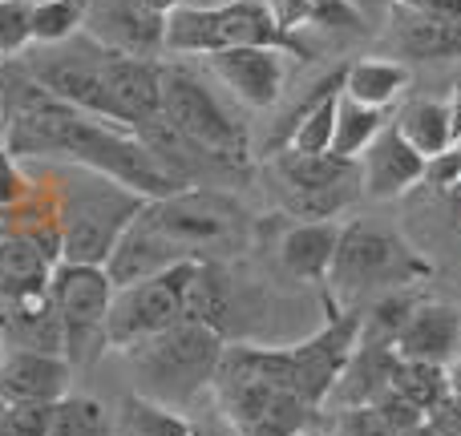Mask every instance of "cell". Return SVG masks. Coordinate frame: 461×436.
Segmentation results:
<instances>
[{
  "label": "cell",
  "mask_w": 461,
  "mask_h": 436,
  "mask_svg": "<svg viewBox=\"0 0 461 436\" xmlns=\"http://www.w3.org/2000/svg\"><path fill=\"white\" fill-rule=\"evenodd\" d=\"M425 174H429V162L401 138V129L393 126V121L376 134V142L360 154V186H365V194H373V199H397L409 186L421 182Z\"/></svg>",
  "instance_id": "obj_14"
},
{
  "label": "cell",
  "mask_w": 461,
  "mask_h": 436,
  "mask_svg": "<svg viewBox=\"0 0 461 436\" xmlns=\"http://www.w3.org/2000/svg\"><path fill=\"white\" fill-rule=\"evenodd\" d=\"M86 29V0H45L32 8V45H65Z\"/></svg>",
  "instance_id": "obj_27"
},
{
  "label": "cell",
  "mask_w": 461,
  "mask_h": 436,
  "mask_svg": "<svg viewBox=\"0 0 461 436\" xmlns=\"http://www.w3.org/2000/svg\"><path fill=\"white\" fill-rule=\"evenodd\" d=\"M393 8L433 16V21H454V16H461V0H393Z\"/></svg>",
  "instance_id": "obj_34"
},
{
  "label": "cell",
  "mask_w": 461,
  "mask_h": 436,
  "mask_svg": "<svg viewBox=\"0 0 461 436\" xmlns=\"http://www.w3.org/2000/svg\"><path fill=\"white\" fill-rule=\"evenodd\" d=\"M393 368H397V351L389 343H357V351L348 356V364L340 368L332 392L324 405L328 408H365L389 396L393 388Z\"/></svg>",
  "instance_id": "obj_17"
},
{
  "label": "cell",
  "mask_w": 461,
  "mask_h": 436,
  "mask_svg": "<svg viewBox=\"0 0 461 436\" xmlns=\"http://www.w3.org/2000/svg\"><path fill=\"white\" fill-rule=\"evenodd\" d=\"M446 388H449L454 400H461V351L446 364Z\"/></svg>",
  "instance_id": "obj_37"
},
{
  "label": "cell",
  "mask_w": 461,
  "mask_h": 436,
  "mask_svg": "<svg viewBox=\"0 0 461 436\" xmlns=\"http://www.w3.org/2000/svg\"><path fill=\"white\" fill-rule=\"evenodd\" d=\"M417 295H409V291H389V295H381V303L373 307V316L368 319H360V343H397V335H401V327L409 324V316H413V307H417Z\"/></svg>",
  "instance_id": "obj_29"
},
{
  "label": "cell",
  "mask_w": 461,
  "mask_h": 436,
  "mask_svg": "<svg viewBox=\"0 0 461 436\" xmlns=\"http://www.w3.org/2000/svg\"><path fill=\"white\" fill-rule=\"evenodd\" d=\"M340 222L332 218H312V222H295L292 230L279 243V259L292 271L295 279H328L336 259V246H340Z\"/></svg>",
  "instance_id": "obj_20"
},
{
  "label": "cell",
  "mask_w": 461,
  "mask_h": 436,
  "mask_svg": "<svg viewBox=\"0 0 461 436\" xmlns=\"http://www.w3.org/2000/svg\"><path fill=\"white\" fill-rule=\"evenodd\" d=\"M405 85L409 69L401 61H389V57H365V61L344 69V97L360 105H376V110H389Z\"/></svg>",
  "instance_id": "obj_23"
},
{
  "label": "cell",
  "mask_w": 461,
  "mask_h": 436,
  "mask_svg": "<svg viewBox=\"0 0 461 436\" xmlns=\"http://www.w3.org/2000/svg\"><path fill=\"white\" fill-rule=\"evenodd\" d=\"M146 215L154 218V227L167 230L175 243H183L194 259H203L199 246L207 243H219L227 238L230 230V218L215 202H207L203 194H191V191H178L170 199H158V202H146Z\"/></svg>",
  "instance_id": "obj_16"
},
{
  "label": "cell",
  "mask_w": 461,
  "mask_h": 436,
  "mask_svg": "<svg viewBox=\"0 0 461 436\" xmlns=\"http://www.w3.org/2000/svg\"><path fill=\"white\" fill-rule=\"evenodd\" d=\"M393 126L401 129V138H405V142L413 146L425 162L446 158V154L457 146L449 105L446 102H433V97H417V102L401 105L397 118H393Z\"/></svg>",
  "instance_id": "obj_21"
},
{
  "label": "cell",
  "mask_w": 461,
  "mask_h": 436,
  "mask_svg": "<svg viewBox=\"0 0 461 436\" xmlns=\"http://www.w3.org/2000/svg\"><path fill=\"white\" fill-rule=\"evenodd\" d=\"M86 32L102 49L138 61L167 53V16L150 13L142 0H86Z\"/></svg>",
  "instance_id": "obj_9"
},
{
  "label": "cell",
  "mask_w": 461,
  "mask_h": 436,
  "mask_svg": "<svg viewBox=\"0 0 461 436\" xmlns=\"http://www.w3.org/2000/svg\"><path fill=\"white\" fill-rule=\"evenodd\" d=\"M13 154L0 146V210L5 207H13V202H21V194H24V182L16 178V166H13Z\"/></svg>",
  "instance_id": "obj_35"
},
{
  "label": "cell",
  "mask_w": 461,
  "mask_h": 436,
  "mask_svg": "<svg viewBox=\"0 0 461 436\" xmlns=\"http://www.w3.org/2000/svg\"><path fill=\"white\" fill-rule=\"evenodd\" d=\"M32 49V8L21 0H0V61H16Z\"/></svg>",
  "instance_id": "obj_30"
},
{
  "label": "cell",
  "mask_w": 461,
  "mask_h": 436,
  "mask_svg": "<svg viewBox=\"0 0 461 436\" xmlns=\"http://www.w3.org/2000/svg\"><path fill=\"white\" fill-rule=\"evenodd\" d=\"M223 351L227 343L219 327L199 324V319H178L175 327L142 340L126 356L134 360L142 396L178 408L191 396H199L207 384H215Z\"/></svg>",
  "instance_id": "obj_2"
},
{
  "label": "cell",
  "mask_w": 461,
  "mask_h": 436,
  "mask_svg": "<svg viewBox=\"0 0 461 436\" xmlns=\"http://www.w3.org/2000/svg\"><path fill=\"white\" fill-rule=\"evenodd\" d=\"M21 4H29V8H37V4H45V0H21Z\"/></svg>",
  "instance_id": "obj_41"
},
{
  "label": "cell",
  "mask_w": 461,
  "mask_h": 436,
  "mask_svg": "<svg viewBox=\"0 0 461 436\" xmlns=\"http://www.w3.org/2000/svg\"><path fill=\"white\" fill-rule=\"evenodd\" d=\"M405 436H438V432H433V424H429V421H421L417 429H409Z\"/></svg>",
  "instance_id": "obj_39"
},
{
  "label": "cell",
  "mask_w": 461,
  "mask_h": 436,
  "mask_svg": "<svg viewBox=\"0 0 461 436\" xmlns=\"http://www.w3.org/2000/svg\"><path fill=\"white\" fill-rule=\"evenodd\" d=\"M425 421L433 424V432H438V436H461V400H454L446 392V396H441L438 405L425 413Z\"/></svg>",
  "instance_id": "obj_33"
},
{
  "label": "cell",
  "mask_w": 461,
  "mask_h": 436,
  "mask_svg": "<svg viewBox=\"0 0 461 436\" xmlns=\"http://www.w3.org/2000/svg\"><path fill=\"white\" fill-rule=\"evenodd\" d=\"M276 166H279V174H284V182L295 191V210L303 215V222H312V218H328L340 207V186L348 182L357 162L336 158L332 150L328 154L284 150Z\"/></svg>",
  "instance_id": "obj_13"
},
{
  "label": "cell",
  "mask_w": 461,
  "mask_h": 436,
  "mask_svg": "<svg viewBox=\"0 0 461 436\" xmlns=\"http://www.w3.org/2000/svg\"><path fill=\"white\" fill-rule=\"evenodd\" d=\"M284 49L300 53L292 32L276 21L267 0H223V4H183L167 16V53L211 57L223 49Z\"/></svg>",
  "instance_id": "obj_3"
},
{
  "label": "cell",
  "mask_w": 461,
  "mask_h": 436,
  "mask_svg": "<svg viewBox=\"0 0 461 436\" xmlns=\"http://www.w3.org/2000/svg\"><path fill=\"white\" fill-rule=\"evenodd\" d=\"M300 436H303V432H300Z\"/></svg>",
  "instance_id": "obj_44"
},
{
  "label": "cell",
  "mask_w": 461,
  "mask_h": 436,
  "mask_svg": "<svg viewBox=\"0 0 461 436\" xmlns=\"http://www.w3.org/2000/svg\"><path fill=\"white\" fill-rule=\"evenodd\" d=\"M146 8H150V13H158V16H170L175 13V8H183L186 0H142Z\"/></svg>",
  "instance_id": "obj_38"
},
{
  "label": "cell",
  "mask_w": 461,
  "mask_h": 436,
  "mask_svg": "<svg viewBox=\"0 0 461 436\" xmlns=\"http://www.w3.org/2000/svg\"><path fill=\"white\" fill-rule=\"evenodd\" d=\"M0 65H5V61H0ZM0 138H5V118H0Z\"/></svg>",
  "instance_id": "obj_42"
},
{
  "label": "cell",
  "mask_w": 461,
  "mask_h": 436,
  "mask_svg": "<svg viewBox=\"0 0 461 436\" xmlns=\"http://www.w3.org/2000/svg\"><path fill=\"white\" fill-rule=\"evenodd\" d=\"M446 105H449V118H454V134H457V142H461V73L454 77V85H449Z\"/></svg>",
  "instance_id": "obj_36"
},
{
  "label": "cell",
  "mask_w": 461,
  "mask_h": 436,
  "mask_svg": "<svg viewBox=\"0 0 461 436\" xmlns=\"http://www.w3.org/2000/svg\"><path fill=\"white\" fill-rule=\"evenodd\" d=\"M393 396H401L405 405L421 408L429 413L441 396H446V368L438 364H417V360H401L397 356V368H393Z\"/></svg>",
  "instance_id": "obj_26"
},
{
  "label": "cell",
  "mask_w": 461,
  "mask_h": 436,
  "mask_svg": "<svg viewBox=\"0 0 461 436\" xmlns=\"http://www.w3.org/2000/svg\"><path fill=\"white\" fill-rule=\"evenodd\" d=\"M0 335H5V348H29V351H49V356L69 360V351H65V327H61V316H57L49 291L0 303Z\"/></svg>",
  "instance_id": "obj_18"
},
{
  "label": "cell",
  "mask_w": 461,
  "mask_h": 436,
  "mask_svg": "<svg viewBox=\"0 0 461 436\" xmlns=\"http://www.w3.org/2000/svg\"><path fill=\"white\" fill-rule=\"evenodd\" d=\"M57 405H8V436H49Z\"/></svg>",
  "instance_id": "obj_32"
},
{
  "label": "cell",
  "mask_w": 461,
  "mask_h": 436,
  "mask_svg": "<svg viewBox=\"0 0 461 436\" xmlns=\"http://www.w3.org/2000/svg\"><path fill=\"white\" fill-rule=\"evenodd\" d=\"M194 262L199 259H186L162 275L142 279V283L113 287L110 316H105V348L130 351L150 335L175 327L178 319H186V283L194 275Z\"/></svg>",
  "instance_id": "obj_7"
},
{
  "label": "cell",
  "mask_w": 461,
  "mask_h": 436,
  "mask_svg": "<svg viewBox=\"0 0 461 436\" xmlns=\"http://www.w3.org/2000/svg\"><path fill=\"white\" fill-rule=\"evenodd\" d=\"M57 262L61 259L45 243H37L29 235H16V230H5L0 235V303L49 291V279H53Z\"/></svg>",
  "instance_id": "obj_19"
},
{
  "label": "cell",
  "mask_w": 461,
  "mask_h": 436,
  "mask_svg": "<svg viewBox=\"0 0 461 436\" xmlns=\"http://www.w3.org/2000/svg\"><path fill=\"white\" fill-rule=\"evenodd\" d=\"M389 126L384 110L376 105H360L352 97H344L340 89V105H336V134H332V154L344 162H360V154L376 142V134Z\"/></svg>",
  "instance_id": "obj_25"
},
{
  "label": "cell",
  "mask_w": 461,
  "mask_h": 436,
  "mask_svg": "<svg viewBox=\"0 0 461 436\" xmlns=\"http://www.w3.org/2000/svg\"><path fill=\"white\" fill-rule=\"evenodd\" d=\"M49 295L65 327V351L69 360L105 348V316L113 299V279L97 262H69L61 259L49 279Z\"/></svg>",
  "instance_id": "obj_8"
},
{
  "label": "cell",
  "mask_w": 461,
  "mask_h": 436,
  "mask_svg": "<svg viewBox=\"0 0 461 436\" xmlns=\"http://www.w3.org/2000/svg\"><path fill=\"white\" fill-rule=\"evenodd\" d=\"M203 61H207L211 77L223 81L230 93L243 105H251V110H267L284 93V77H287L284 49H259V45L223 49V53L203 57Z\"/></svg>",
  "instance_id": "obj_10"
},
{
  "label": "cell",
  "mask_w": 461,
  "mask_h": 436,
  "mask_svg": "<svg viewBox=\"0 0 461 436\" xmlns=\"http://www.w3.org/2000/svg\"><path fill=\"white\" fill-rule=\"evenodd\" d=\"M303 24H320V29H360V8L352 0H308Z\"/></svg>",
  "instance_id": "obj_31"
},
{
  "label": "cell",
  "mask_w": 461,
  "mask_h": 436,
  "mask_svg": "<svg viewBox=\"0 0 461 436\" xmlns=\"http://www.w3.org/2000/svg\"><path fill=\"white\" fill-rule=\"evenodd\" d=\"M393 351H397L401 360L446 368L449 360L461 351V316H457V307L421 299L413 307V316H409V324L401 327Z\"/></svg>",
  "instance_id": "obj_15"
},
{
  "label": "cell",
  "mask_w": 461,
  "mask_h": 436,
  "mask_svg": "<svg viewBox=\"0 0 461 436\" xmlns=\"http://www.w3.org/2000/svg\"><path fill=\"white\" fill-rule=\"evenodd\" d=\"M146 199L130 186L86 166H69L57 174V230H61V259L97 262L105 267L118 246L122 230L142 215Z\"/></svg>",
  "instance_id": "obj_1"
},
{
  "label": "cell",
  "mask_w": 461,
  "mask_h": 436,
  "mask_svg": "<svg viewBox=\"0 0 461 436\" xmlns=\"http://www.w3.org/2000/svg\"><path fill=\"white\" fill-rule=\"evenodd\" d=\"M186 259H194V254L186 251L183 243H175L167 230L154 227V218L146 215V207H142V215L122 230L118 246H113L110 259H105V271H110L113 287H126V283H142V279L162 275V271L178 267V262H186Z\"/></svg>",
  "instance_id": "obj_11"
},
{
  "label": "cell",
  "mask_w": 461,
  "mask_h": 436,
  "mask_svg": "<svg viewBox=\"0 0 461 436\" xmlns=\"http://www.w3.org/2000/svg\"><path fill=\"white\" fill-rule=\"evenodd\" d=\"M340 89H344V69L320 81L316 93H312V102L292 118V134H287L284 150H295V154H328L332 150Z\"/></svg>",
  "instance_id": "obj_22"
},
{
  "label": "cell",
  "mask_w": 461,
  "mask_h": 436,
  "mask_svg": "<svg viewBox=\"0 0 461 436\" xmlns=\"http://www.w3.org/2000/svg\"><path fill=\"white\" fill-rule=\"evenodd\" d=\"M0 436H8V400H0Z\"/></svg>",
  "instance_id": "obj_40"
},
{
  "label": "cell",
  "mask_w": 461,
  "mask_h": 436,
  "mask_svg": "<svg viewBox=\"0 0 461 436\" xmlns=\"http://www.w3.org/2000/svg\"><path fill=\"white\" fill-rule=\"evenodd\" d=\"M73 364L65 356L5 348L0 356V400L8 405H61L69 396Z\"/></svg>",
  "instance_id": "obj_12"
},
{
  "label": "cell",
  "mask_w": 461,
  "mask_h": 436,
  "mask_svg": "<svg viewBox=\"0 0 461 436\" xmlns=\"http://www.w3.org/2000/svg\"><path fill=\"white\" fill-rule=\"evenodd\" d=\"M429 267H425L393 230L368 227V222H348V227L340 230V246H336L328 283H332V291L344 295V299H360V295L381 291V287L413 283Z\"/></svg>",
  "instance_id": "obj_6"
},
{
  "label": "cell",
  "mask_w": 461,
  "mask_h": 436,
  "mask_svg": "<svg viewBox=\"0 0 461 436\" xmlns=\"http://www.w3.org/2000/svg\"><path fill=\"white\" fill-rule=\"evenodd\" d=\"M49 436H118L110 413L89 396H65L53 413Z\"/></svg>",
  "instance_id": "obj_28"
},
{
  "label": "cell",
  "mask_w": 461,
  "mask_h": 436,
  "mask_svg": "<svg viewBox=\"0 0 461 436\" xmlns=\"http://www.w3.org/2000/svg\"><path fill=\"white\" fill-rule=\"evenodd\" d=\"M113 429H118V436H211L194 421H186L178 408L158 405V400L142 396V392L122 400V413L113 421Z\"/></svg>",
  "instance_id": "obj_24"
},
{
  "label": "cell",
  "mask_w": 461,
  "mask_h": 436,
  "mask_svg": "<svg viewBox=\"0 0 461 436\" xmlns=\"http://www.w3.org/2000/svg\"><path fill=\"white\" fill-rule=\"evenodd\" d=\"M162 121L170 134L207 158L243 162L247 158V129L235 121V113L203 85L183 65H162Z\"/></svg>",
  "instance_id": "obj_4"
},
{
  "label": "cell",
  "mask_w": 461,
  "mask_h": 436,
  "mask_svg": "<svg viewBox=\"0 0 461 436\" xmlns=\"http://www.w3.org/2000/svg\"><path fill=\"white\" fill-rule=\"evenodd\" d=\"M211 388H215L235 436H300L312 413L295 392L279 388L267 376L255 372L239 348L223 351Z\"/></svg>",
  "instance_id": "obj_5"
},
{
  "label": "cell",
  "mask_w": 461,
  "mask_h": 436,
  "mask_svg": "<svg viewBox=\"0 0 461 436\" xmlns=\"http://www.w3.org/2000/svg\"><path fill=\"white\" fill-rule=\"evenodd\" d=\"M0 356H5V335H0Z\"/></svg>",
  "instance_id": "obj_43"
}]
</instances>
